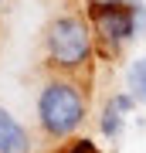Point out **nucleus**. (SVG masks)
Returning <instances> with one entry per match:
<instances>
[{"label": "nucleus", "mask_w": 146, "mask_h": 153, "mask_svg": "<svg viewBox=\"0 0 146 153\" xmlns=\"http://www.w3.org/2000/svg\"><path fill=\"white\" fill-rule=\"evenodd\" d=\"M95 51L99 44H95L88 17L65 10L48 21V27H44V65L54 75H68V78L85 82L95 65Z\"/></svg>", "instance_id": "1"}, {"label": "nucleus", "mask_w": 146, "mask_h": 153, "mask_svg": "<svg viewBox=\"0 0 146 153\" xmlns=\"http://www.w3.org/2000/svg\"><path fill=\"white\" fill-rule=\"evenodd\" d=\"M85 119H88V95L82 78L51 75L38 88V126L44 140L65 143L85 126Z\"/></svg>", "instance_id": "2"}, {"label": "nucleus", "mask_w": 146, "mask_h": 153, "mask_svg": "<svg viewBox=\"0 0 146 153\" xmlns=\"http://www.w3.org/2000/svg\"><path fill=\"white\" fill-rule=\"evenodd\" d=\"M95 44L109 55L122 51L139 31H146V7L139 0H126V4H109V7H92L88 10Z\"/></svg>", "instance_id": "3"}, {"label": "nucleus", "mask_w": 146, "mask_h": 153, "mask_svg": "<svg viewBox=\"0 0 146 153\" xmlns=\"http://www.w3.org/2000/svg\"><path fill=\"white\" fill-rule=\"evenodd\" d=\"M133 109H136V99H133L129 92H116V95L102 105V116H99V133H102L105 140H119Z\"/></svg>", "instance_id": "4"}, {"label": "nucleus", "mask_w": 146, "mask_h": 153, "mask_svg": "<svg viewBox=\"0 0 146 153\" xmlns=\"http://www.w3.org/2000/svg\"><path fill=\"white\" fill-rule=\"evenodd\" d=\"M34 150V140L27 133V126L10 116V109L0 105V153H31Z\"/></svg>", "instance_id": "5"}, {"label": "nucleus", "mask_w": 146, "mask_h": 153, "mask_svg": "<svg viewBox=\"0 0 146 153\" xmlns=\"http://www.w3.org/2000/svg\"><path fill=\"white\" fill-rule=\"evenodd\" d=\"M126 92H129L136 102L146 105V55L136 58L129 68H126Z\"/></svg>", "instance_id": "6"}, {"label": "nucleus", "mask_w": 146, "mask_h": 153, "mask_svg": "<svg viewBox=\"0 0 146 153\" xmlns=\"http://www.w3.org/2000/svg\"><path fill=\"white\" fill-rule=\"evenodd\" d=\"M109 4H126V0H85L88 10H92V7H109Z\"/></svg>", "instance_id": "7"}, {"label": "nucleus", "mask_w": 146, "mask_h": 153, "mask_svg": "<svg viewBox=\"0 0 146 153\" xmlns=\"http://www.w3.org/2000/svg\"><path fill=\"white\" fill-rule=\"evenodd\" d=\"M0 7H4V0H0Z\"/></svg>", "instance_id": "8"}]
</instances>
